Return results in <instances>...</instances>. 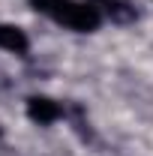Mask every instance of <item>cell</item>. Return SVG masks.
I'll return each mask as SVG.
<instances>
[{
  "instance_id": "obj_2",
  "label": "cell",
  "mask_w": 153,
  "mask_h": 156,
  "mask_svg": "<svg viewBox=\"0 0 153 156\" xmlns=\"http://www.w3.org/2000/svg\"><path fill=\"white\" fill-rule=\"evenodd\" d=\"M27 117L33 123H39V126H48V123L63 117V105L48 96H30L27 99Z\"/></svg>"
},
{
  "instance_id": "obj_1",
  "label": "cell",
  "mask_w": 153,
  "mask_h": 156,
  "mask_svg": "<svg viewBox=\"0 0 153 156\" xmlns=\"http://www.w3.org/2000/svg\"><path fill=\"white\" fill-rule=\"evenodd\" d=\"M30 6L36 12H42V15L54 18L57 24H66V27L78 30V33H90L102 21L99 6H93L90 0L87 3H75V0H30Z\"/></svg>"
},
{
  "instance_id": "obj_4",
  "label": "cell",
  "mask_w": 153,
  "mask_h": 156,
  "mask_svg": "<svg viewBox=\"0 0 153 156\" xmlns=\"http://www.w3.org/2000/svg\"><path fill=\"white\" fill-rule=\"evenodd\" d=\"M93 6H99V12H108L114 21H132L135 18V9L123 0H90Z\"/></svg>"
},
{
  "instance_id": "obj_3",
  "label": "cell",
  "mask_w": 153,
  "mask_h": 156,
  "mask_svg": "<svg viewBox=\"0 0 153 156\" xmlns=\"http://www.w3.org/2000/svg\"><path fill=\"white\" fill-rule=\"evenodd\" d=\"M0 48L15 51V54H27L30 42L24 36V30H18L15 24H0Z\"/></svg>"
}]
</instances>
